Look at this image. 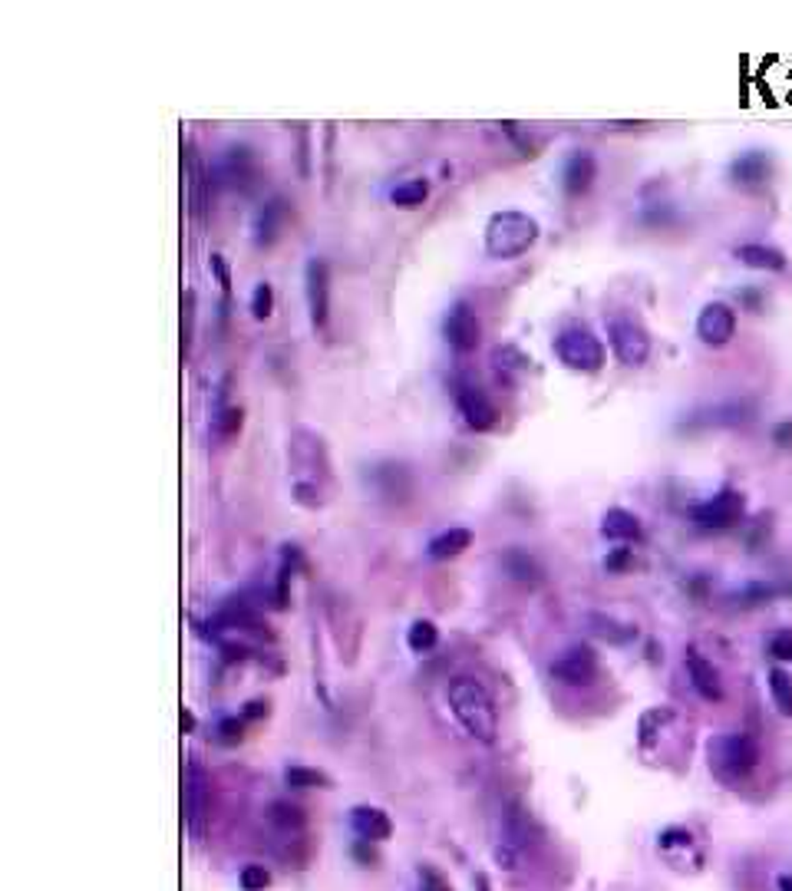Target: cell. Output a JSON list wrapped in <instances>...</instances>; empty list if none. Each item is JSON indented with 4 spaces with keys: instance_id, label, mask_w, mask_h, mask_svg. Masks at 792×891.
<instances>
[{
    "instance_id": "6da1fadb",
    "label": "cell",
    "mask_w": 792,
    "mask_h": 891,
    "mask_svg": "<svg viewBox=\"0 0 792 891\" xmlns=\"http://www.w3.org/2000/svg\"><path fill=\"white\" fill-rule=\"evenodd\" d=\"M446 703L456 723L479 743H495L499 736V710L495 700L476 677H453L446 687Z\"/></svg>"
},
{
    "instance_id": "7a4b0ae2",
    "label": "cell",
    "mask_w": 792,
    "mask_h": 891,
    "mask_svg": "<svg viewBox=\"0 0 792 891\" xmlns=\"http://www.w3.org/2000/svg\"><path fill=\"white\" fill-rule=\"evenodd\" d=\"M538 235L542 228L528 212H515V208L495 212L486 222V255L499 261H515L535 245Z\"/></svg>"
},
{
    "instance_id": "3957f363",
    "label": "cell",
    "mask_w": 792,
    "mask_h": 891,
    "mask_svg": "<svg viewBox=\"0 0 792 891\" xmlns=\"http://www.w3.org/2000/svg\"><path fill=\"white\" fill-rule=\"evenodd\" d=\"M551 347H555V357L575 373H598L604 367L601 337L584 324H568L565 330H559Z\"/></svg>"
},
{
    "instance_id": "277c9868",
    "label": "cell",
    "mask_w": 792,
    "mask_h": 891,
    "mask_svg": "<svg viewBox=\"0 0 792 891\" xmlns=\"http://www.w3.org/2000/svg\"><path fill=\"white\" fill-rule=\"evenodd\" d=\"M759 759L756 743L747 733H726L710 740V766L720 779L737 782V779L749 776Z\"/></svg>"
},
{
    "instance_id": "5b68a950",
    "label": "cell",
    "mask_w": 792,
    "mask_h": 891,
    "mask_svg": "<svg viewBox=\"0 0 792 891\" xmlns=\"http://www.w3.org/2000/svg\"><path fill=\"white\" fill-rule=\"evenodd\" d=\"M608 344L625 367H644L650 357V334L637 317L614 314L608 320Z\"/></svg>"
},
{
    "instance_id": "8992f818",
    "label": "cell",
    "mask_w": 792,
    "mask_h": 891,
    "mask_svg": "<svg viewBox=\"0 0 792 891\" xmlns=\"http://www.w3.org/2000/svg\"><path fill=\"white\" fill-rule=\"evenodd\" d=\"M743 512H747L743 492L723 489V492H716V496L703 498L700 506H693L690 519H693V525L703 531H723V529H733V525L743 519Z\"/></svg>"
},
{
    "instance_id": "52a82bcc",
    "label": "cell",
    "mask_w": 792,
    "mask_h": 891,
    "mask_svg": "<svg viewBox=\"0 0 792 891\" xmlns=\"http://www.w3.org/2000/svg\"><path fill=\"white\" fill-rule=\"evenodd\" d=\"M304 297H307L311 324L324 330L331 320V264L324 258H307L304 264Z\"/></svg>"
},
{
    "instance_id": "ba28073f",
    "label": "cell",
    "mask_w": 792,
    "mask_h": 891,
    "mask_svg": "<svg viewBox=\"0 0 792 891\" xmlns=\"http://www.w3.org/2000/svg\"><path fill=\"white\" fill-rule=\"evenodd\" d=\"M443 337L456 353H472L482 340V320L469 301H456L443 317Z\"/></svg>"
},
{
    "instance_id": "9c48e42d",
    "label": "cell",
    "mask_w": 792,
    "mask_h": 891,
    "mask_svg": "<svg viewBox=\"0 0 792 891\" xmlns=\"http://www.w3.org/2000/svg\"><path fill=\"white\" fill-rule=\"evenodd\" d=\"M182 799H185V825L189 832L199 838L201 829H205V815H208V776H205V766L199 759H189L185 763V790H182Z\"/></svg>"
},
{
    "instance_id": "30bf717a",
    "label": "cell",
    "mask_w": 792,
    "mask_h": 891,
    "mask_svg": "<svg viewBox=\"0 0 792 891\" xmlns=\"http://www.w3.org/2000/svg\"><path fill=\"white\" fill-rule=\"evenodd\" d=\"M697 337L706 347H726L737 337V311L723 301H710L697 317Z\"/></svg>"
},
{
    "instance_id": "8fae6325",
    "label": "cell",
    "mask_w": 792,
    "mask_h": 891,
    "mask_svg": "<svg viewBox=\"0 0 792 891\" xmlns=\"http://www.w3.org/2000/svg\"><path fill=\"white\" fill-rule=\"evenodd\" d=\"M594 674H598V657L588 644H575L568 647L565 654L551 664V677L559 680V684H568V687H584V684H592Z\"/></svg>"
},
{
    "instance_id": "7c38bea8",
    "label": "cell",
    "mask_w": 792,
    "mask_h": 891,
    "mask_svg": "<svg viewBox=\"0 0 792 891\" xmlns=\"http://www.w3.org/2000/svg\"><path fill=\"white\" fill-rule=\"evenodd\" d=\"M456 409H459V417H462V423H466L472 433H489V429H495V423H499V409H495V403L489 400V393L479 390V386H459Z\"/></svg>"
},
{
    "instance_id": "4fadbf2b",
    "label": "cell",
    "mask_w": 792,
    "mask_h": 891,
    "mask_svg": "<svg viewBox=\"0 0 792 891\" xmlns=\"http://www.w3.org/2000/svg\"><path fill=\"white\" fill-rule=\"evenodd\" d=\"M367 479L380 496L387 498V502H403V498L413 492V475H410V466L396 463V459L373 463L370 466Z\"/></svg>"
},
{
    "instance_id": "5bb4252c",
    "label": "cell",
    "mask_w": 792,
    "mask_h": 891,
    "mask_svg": "<svg viewBox=\"0 0 792 891\" xmlns=\"http://www.w3.org/2000/svg\"><path fill=\"white\" fill-rule=\"evenodd\" d=\"M594 179H598V158L588 149H575L565 166H561V189L568 198H581L592 192Z\"/></svg>"
},
{
    "instance_id": "9a60e30c",
    "label": "cell",
    "mask_w": 792,
    "mask_h": 891,
    "mask_svg": "<svg viewBox=\"0 0 792 891\" xmlns=\"http://www.w3.org/2000/svg\"><path fill=\"white\" fill-rule=\"evenodd\" d=\"M284 222H288V202L281 195H271L268 202L257 205L255 218H251V241L257 248H271L284 231Z\"/></svg>"
},
{
    "instance_id": "2e32d148",
    "label": "cell",
    "mask_w": 792,
    "mask_h": 891,
    "mask_svg": "<svg viewBox=\"0 0 792 891\" xmlns=\"http://www.w3.org/2000/svg\"><path fill=\"white\" fill-rule=\"evenodd\" d=\"M222 179L238 189V192H251L257 182V158L248 146H228L222 156Z\"/></svg>"
},
{
    "instance_id": "e0dca14e",
    "label": "cell",
    "mask_w": 792,
    "mask_h": 891,
    "mask_svg": "<svg viewBox=\"0 0 792 891\" xmlns=\"http://www.w3.org/2000/svg\"><path fill=\"white\" fill-rule=\"evenodd\" d=\"M753 419V407L749 403H716V407L697 409L690 417L683 419L681 429H710V426H739V423H749Z\"/></svg>"
},
{
    "instance_id": "ac0fdd59",
    "label": "cell",
    "mask_w": 792,
    "mask_h": 891,
    "mask_svg": "<svg viewBox=\"0 0 792 891\" xmlns=\"http://www.w3.org/2000/svg\"><path fill=\"white\" fill-rule=\"evenodd\" d=\"M683 664H687V677H690L693 690H697L703 700L716 703V700L723 697V687H720V674H716V667L710 664L706 657H700L697 651H687Z\"/></svg>"
},
{
    "instance_id": "d6986e66",
    "label": "cell",
    "mask_w": 792,
    "mask_h": 891,
    "mask_svg": "<svg viewBox=\"0 0 792 891\" xmlns=\"http://www.w3.org/2000/svg\"><path fill=\"white\" fill-rule=\"evenodd\" d=\"M772 172V158L763 152V149H749V152H739L733 162H730V179L737 185H759L766 182Z\"/></svg>"
},
{
    "instance_id": "ffe728a7",
    "label": "cell",
    "mask_w": 792,
    "mask_h": 891,
    "mask_svg": "<svg viewBox=\"0 0 792 891\" xmlns=\"http://www.w3.org/2000/svg\"><path fill=\"white\" fill-rule=\"evenodd\" d=\"M350 825L360 835V842H383L393 832L390 815L383 813V809H377V806H357L350 813Z\"/></svg>"
},
{
    "instance_id": "44dd1931",
    "label": "cell",
    "mask_w": 792,
    "mask_h": 891,
    "mask_svg": "<svg viewBox=\"0 0 792 891\" xmlns=\"http://www.w3.org/2000/svg\"><path fill=\"white\" fill-rule=\"evenodd\" d=\"M185 169H189V198H192V215L205 222V212H208V185L212 179L205 175V166L199 162L195 149H185Z\"/></svg>"
},
{
    "instance_id": "7402d4cb",
    "label": "cell",
    "mask_w": 792,
    "mask_h": 891,
    "mask_svg": "<svg viewBox=\"0 0 792 891\" xmlns=\"http://www.w3.org/2000/svg\"><path fill=\"white\" fill-rule=\"evenodd\" d=\"M472 545V531L462 529V525H453V529H443L439 535L429 539L426 545V555L433 558V562H449V558H456L462 555Z\"/></svg>"
},
{
    "instance_id": "603a6c76",
    "label": "cell",
    "mask_w": 792,
    "mask_h": 891,
    "mask_svg": "<svg viewBox=\"0 0 792 891\" xmlns=\"http://www.w3.org/2000/svg\"><path fill=\"white\" fill-rule=\"evenodd\" d=\"M733 255H737L739 264H747L753 271H782L786 268V255L780 248H772V245H763V241L739 245Z\"/></svg>"
},
{
    "instance_id": "cb8c5ba5",
    "label": "cell",
    "mask_w": 792,
    "mask_h": 891,
    "mask_svg": "<svg viewBox=\"0 0 792 891\" xmlns=\"http://www.w3.org/2000/svg\"><path fill=\"white\" fill-rule=\"evenodd\" d=\"M502 571L512 581H518V585H528V587H535L538 581H542V564L535 562V555H528L525 548H509V552H502Z\"/></svg>"
},
{
    "instance_id": "d4e9b609",
    "label": "cell",
    "mask_w": 792,
    "mask_h": 891,
    "mask_svg": "<svg viewBox=\"0 0 792 891\" xmlns=\"http://www.w3.org/2000/svg\"><path fill=\"white\" fill-rule=\"evenodd\" d=\"M601 535L608 542H637L641 539V522L627 508H608L601 519Z\"/></svg>"
},
{
    "instance_id": "484cf974",
    "label": "cell",
    "mask_w": 792,
    "mask_h": 891,
    "mask_svg": "<svg viewBox=\"0 0 792 891\" xmlns=\"http://www.w3.org/2000/svg\"><path fill=\"white\" fill-rule=\"evenodd\" d=\"M429 198V182L426 179H406L390 192V202L396 208H420Z\"/></svg>"
},
{
    "instance_id": "4316f807",
    "label": "cell",
    "mask_w": 792,
    "mask_h": 891,
    "mask_svg": "<svg viewBox=\"0 0 792 891\" xmlns=\"http://www.w3.org/2000/svg\"><path fill=\"white\" fill-rule=\"evenodd\" d=\"M436 644H439V628H436L433 620H413L410 624V631H406V647L413 651V654H429Z\"/></svg>"
},
{
    "instance_id": "83f0119b",
    "label": "cell",
    "mask_w": 792,
    "mask_h": 891,
    "mask_svg": "<svg viewBox=\"0 0 792 891\" xmlns=\"http://www.w3.org/2000/svg\"><path fill=\"white\" fill-rule=\"evenodd\" d=\"M284 782L290 790H324V786H331V776L311 766H288L284 769Z\"/></svg>"
},
{
    "instance_id": "f1b7e54d",
    "label": "cell",
    "mask_w": 792,
    "mask_h": 891,
    "mask_svg": "<svg viewBox=\"0 0 792 891\" xmlns=\"http://www.w3.org/2000/svg\"><path fill=\"white\" fill-rule=\"evenodd\" d=\"M770 693L772 703L782 717H792V677L782 670V667H772L770 670Z\"/></svg>"
},
{
    "instance_id": "f546056e",
    "label": "cell",
    "mask_w": 792,
    "mask_h": 891,
    "mask_svg": "<svg viewBox=\"0 0 792 891\" xmlns=\"http://www.w3.org/2000/svg\"><path fill=\"white\" fill-rule=\"evenodd\" d=\"M241 423H245L241 407H222L212 417V433L218 440H234V436L241 433Z\"/></svg>"
},
{
    "instance_id": "4dcf8cb0",
    "label": "cell",
    "mask_w": 792,
    "mask_h": 891,
    "mask_svg": "<svg viewBox=\"0 0 792 891\" xmlns=\"http://www.w3.org/2000/svg\"><path fill=\"white\" fill-rule=\"evenodd\" d=\"M248 311L255 320H268L274 314V288L268 281H257L255 291H251V301H248Z\"/></svg>"
},
{
    "instance_id": "1f68e13d",
    "label": "cell",
    "mask_w": 792,
    "mask_h": 891,
    "mask_svg": "<svg viewBox=\"0 0 792 891\" xmlns=\"http://www.w3.org/2000/svg\"><path fill=\"white\" fill-rule=\"evenodd\" d=\"M268 819L274 825H281V829H301V825H304L301 809H298V806H288V802H274V806H271V813H268Z\"/></svg>"
},
{
    "instance_id": "d6a6232c",
    "label": "cell",
    "mask_w": 792,
    "mask_h": 891,
    "mask_svg": "<svg viewBox=\"0 0 792 891\" xmlns=\"http://www.w3.org/2000/svg\"><path fill=\"white\" fill-rule=\"evenodd\" d=\"M238 885L245 891H265L271 885V871L265 865H245L238 875Z\"/></svg>"
},
{
    "instance_id": "836d02e7",
    "label": "cell",
    "mask_w": 792,
    "mask_h": 891,
    "mask_svg": "<svg viewBox=\"0 0 792 891\" xmlns=\"http://www.w3.org/2000/svg\"><path fill=\"white\" fill-rule=\"evenodd\" d=\"M192 334H195V291H185V301H182V350L185 353L192 347Z\"/></svg>"
},
{
    "instance_id": "e575fe53",
    "label": "cell",
    "mask_w": 792,
    "mask_h": 891,
    "mask_svg": "<svg viewBox=\"0 0 792 891\" xmlns=\"http://www.w3.org/2000/svg\"><path fill=\"white\" fill-rule=\"evenodd\" d=\"M492 360H495V367H499V370H525V367L532 363L528 357H525V353H518L515 347H499L495 353H492Z\"/></svg>"
},
{
    "instance_id": "d590c367",
    "label": "cell",
    "mask_w": 792,
    "mask_h": 891,
    "mask_svg": "<svg viewBox=\"0 0 792 891\" xmlns=\"http://www.w3.org/2000/svg\"><path fill=\"white\" fill-rule=\"evenodd\" d=\"M770 654L776 657V660H792V631H780V634H772V641H770Z\"/></svg>"
},
{
    "instance_id": "8d00e7d4",
    "label": "cell",
    "mask_w": 792,
    "mask_h": 891,
    "mask_svg": "<svg viewBox=\"0 0 792 891\" xmlns=\"http://www.w3.org/2000/svg\"><path fill=\"white\" fill-rule=\"evenodd\" d=\"M634 562V555H631V548H614L608 558H604V568L608 571H625L627 564Z\"/></svg>"
},
{
    "instance_id": "74e56055",
    "label": "cell",
    "mask_w": 792,
    "mask_h": 891,
    "mask_svg": "<svg viewBox=\"0 0 792 891\" xmlns=\"http://www.w3.org/2000/svg\"><path fill=\"white\" fill-rule=\"evenodd\" d=\"M420 881H423V891H453V885H449L443 875H436L433 869L420 871Z\"/></svg>"
},
{
    "instance_id": "f35d334b",
    "label": "cell",
    "mask_w": 792,
    "mask_h": 891,
    "mask_svg": "<svg viewBox=\"0 0 792 891\" xmlns=\"http://www.w3.org/2000/svg\"><path fill=\"white\" fill-rule=\"evenodd\" d=\"M218 736H222V743H234V740H241V720H222Z\"/></svg>"
},
{
    "instance_id": "ab89813d",
    "label": "cell",
    "mask_w": 792,
    "mask_h": 891,
    "mask_svg": "<svg viewBox=\"0 0 792 891\" xmlns=\"http://www.w3.org/2000/svg\"><path fill=\"white\" fill-rule=\"evenodd\" d=\"M208 264H212V271L218 274V284H222L225 291H228V284H232V281H228V268H225L222 255H212V261H208Z\"/></svg>"
},
{
    "instance_id": "60d3db41",
    "label": "cell",
    "mask_w": 792,
    "mask_h": 891,
    "mask_svg": "<svg viewBox=\"0 0 792 891\" xmlns=\"http://www.w3.org/2000/svg\"><path fill=\"white\" fill-rule=\"evenodd\" d=\"M261 713H268V703H261V700H251L245 707V720H257Z\"/></svg>"
},
{
    "instance_id": "b9f144b4",
    "label": "cell",
    "mask_w": 792,
    "mask_h": 891,
    "mask_svg": "<svg viewBox=\"0 0 792 891\" xmlns=\"http://www.w3.org/2000/svg\"><path fill=\"white\" fill-rule=\"evenodd\" d=\"M776 442H780V446H792V423L776 426Z\"/></svg>"
},
{
    "instance_id": "7bdbcfd3",
    "label": "cell",
    "mask_w": 792,
    "mask_h": 891,
    "mask_svg": "<svg viewBox=\"0 0 792 891\" xmlns=\"http://www.w3.org/2000/svg\"><path fill=\"white\" fill-rule=\"evenodd\" d=\"M182 730H185V733H192V730H195V717H192L189 710L182 713Z\"/></svg>"
},
{
    "instance_id": "ee69618b",
    "label": "cell",
    "mask_w": 792,
    "mask_h": 891,
    "mask_svg": "<svg viewBox=\"0 0 792 891\" xmlns=\"http://www.w3.org/2000/svg\"><path fill=\"white\" fill-rule=\"evenodd\" d=\"M780 891H792V875H782V879H780Z\"/></svg>"
}]
</instances>
